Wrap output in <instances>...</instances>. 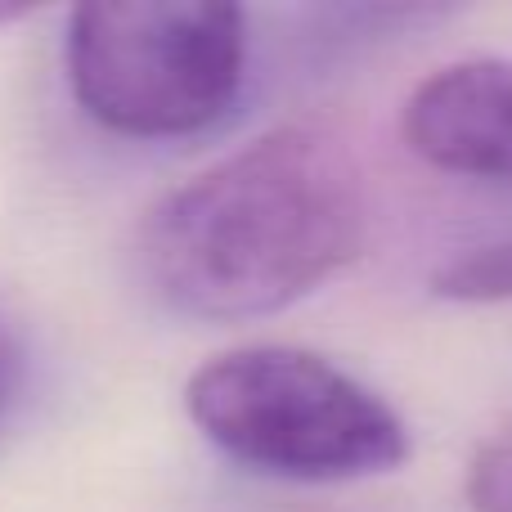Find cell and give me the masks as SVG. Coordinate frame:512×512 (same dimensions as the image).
Returning a JSON list of instances; mask_svg holds the SVG:
<instances>
[{"label":"cell","mask_w":512,"mask_h":512,"mask_svg":"<svg viewBox=\"0 0 512 512\" xmlns=\"http://www.w3.org/2000/svg\"><path fill=\"white\" fill-rule=\"evenodd\" d=\"M68 86L99 126L131 140L207 131L248 68V14L221 0H104L68 18Z\"/></svg>","instance_id":"obj_3"},{"label":"cell","mask_w":512,"mask_h":512,"mask_svg":"<svg viewBox=\"0 0 512 512\" xmlns=\"http://www.w3.org/2000/svg\"><path fill=\"white\" fill-rule=\"evenodd\" d=\"M463 495L472 512H512V427L495 432L468 463Z\"/></svg>","instance_id":"obj_6"},{"label":"cell","mask_w":512,"mask_h":512,"mask_svg":"<svg viewBox=\"0 0 512 512\" xmlns=\"http://www.w3.org/2000/svg\"><path fill=\"white\" fill-rule=\"evenodd\" d=\"M27 14H32V5H14V0H0V27H9V23H23Z\"/></svg>","instance_id":"obj_8"},{"label":"cell","mask_w":512,"mask_h":512,"mask_svg":"<svg viewBox=\"0 0 512 512\" xmlns=\"http://www.w3.org/2000/svg\"><path fill=\"white\" fill-rule=\"evenodd\" d=\"M194 427L234 463L279 481H360L409 459L396 409L324 355L243 346L185 382Z\"/></svg>","instance_id":"obj_2"},{"label":"cell","mask_w":512,"mask_h":512,"mask_svg":"<svg viewBox=\"0 0 512 512\" xmlns=\"http://www.w3.org/2000/svg\"><path fill=\"white\" fill-rule=\"evenodd\" d=\"M18 373H23V351H18V342L9 337V328L0 324V414H5L9 396H14V387H18Z\"/></svg>","instance_id":"obj_7"},{"label":"cell","mask_w":512,"mask_h":512,"mask_svg":"<svg viewBox=\"0 0 512 512\" xmlns=\"http://www.w3.org/2000/svg\"><path fill=\"white\" fill-rule=\"evenodd\" d=\"M405 144L436 171L512 176V59H463L432 72L400 113Z\"/></svg>","instance_id":"obj_4"},{"label":"cell","mask_w":512,"mask_h":512,"mask_svg":"<svg viewBox=\"0 0 512 512\" xmlns=\"http://www.w3.org/2000/svg\"><path fill=\"white\" fill-rule=\"evenodd\" d=\"M369 230L364 171L328 126H274L153 203L140 270L158 301L207 324L288 310L342 265Z\"/></svg>","instance_id":"obj_1"},{"label":"cell","mask_w":512,"mask_h":512,"mask_svg":"<svg viewBox=\"0 0 512 512\" xmlns=\"http://www.w3.org/2000/svg\"><path fill=\"white\" fill-rule=\"evenodd\" d=\"M432 292L445 301H468V306L512 301V239L486 243V248H472L445 261L432 274Z\"/></svg>","instance_id":"obj_5"}]
</instances>
